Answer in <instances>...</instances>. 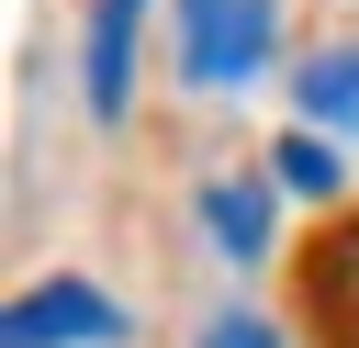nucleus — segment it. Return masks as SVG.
<instances>
[{"label":"nucleus","instance_id":"1","mask_svg":"<svg viewBox=\"0 0 359 348\" xmlns=\"http://www.w3.org/2000/svg\"><path fill=\"white\" fill-rule=\"evenodd\" d=\"M168 34H180V90L236 101V90H258L269 56H280V0H180Z\"/></svg>","mask_w":359,"mask_h":348},{"label":"nucleus","instance_id":"4","mask_svg":"<svg viewBox=\"0 0 359 348\" xmlns=\"http://www.w3.org/2000/svg\"><path fill=\"white\" fill-rule=\"evenodd\" d=\"M191 213H202V236H213L236 269H258V258H269V180L224 168V180H202V202H191Z\"/></svg>","mask_w":359,"mask_h":348},{"label":"nucleus","instance_id":"6","mask_svg":"<svg viewBox=\"0 0 359 348\" xmlns=\"http://www.w3.org/2000/svg\"><path fill=\"white\" fill-rule=\"evenodd\" d=\"M269 168H280V191H303V202H325V191H337V135H314V123H292V135L269 146Z\"/></svg>","mask_w":359,"mask_h":348},{"label":"nucleus","instance_id":"5","mask_svg":"<svg viewBox=\"0 0 359 348\" xmlns=\"http://www.w3.org/2000/svg\"><path fill=\"white\" fill-rule=\"evenodd\" d=\"M292 112L314 135H359V45H314L303 79H292Z\"/></svg>","mask_w":359,"mask_h":348},{"label":"nucleus","instance_id":"3","mask_svg":"<svg viewBox=\"0 0 359 348\" xmlns=\"http://www.w3.org/2000/svg\"><path fill=\"white\" fill-rule=\"evenodd\" d=\"M112 337H123V303L90 281H45L0 314V348H112Z\"/></svg>","mask_w":359,"mask_h":348},{"label":"nucleus","instance_id":"7","mask_svg":"<svg viewBox=\"0 0 359 348\" xmlns=\"http://www.w3.org/2000/svg\"><path fill=\"white\" fill-rule=\"evenodd\" d=\"M191 348H280V326H258V314H213Z\"/></svg>","mask_w":359,"mask_h":348},{"label":"nucleus","instance_id":"2","mask_svg":"<svg viewBox=\"0 0 359 348\" xmlns=\"http://www.w3.org/2000/svg\"><path fill=\"white\" fill-rule=\"evenodd\" d=\"M135 56H146V0H90V22H79V101H90V123L135 112Z\"/></svg>","mask_w":359,"mask_h":348}]
</instances>
